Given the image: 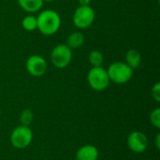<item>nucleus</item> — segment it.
<instances>
[{
  "label": "nucleus",
  "instance_id": "obj_1",
  "mask_svg": "<svg viewBox=\"0 0 160 160\" xmlns=\"http://www.w3.org/2000/svg\"><path fill=\"white\" fill-rule=\"evenodd\" d=\"M37 22L38 29L45 36H52L55 34L61 26L60 15L52 9L41 11L37 17Z\"/></svg>",
  "mask_w": 160,
  "mask_h": 160
},
{
  "label": "nucleus",
  "instance_id": "obj_4",
  "mask_svg": "<svg viewBox=\"0 0 160 160\" xmlns=\"http://www.w3.org/2000/svg\"><path fill=\"white\" fill-rule=\"evenodd\" d=\"M51 60L55 68H65L72 60V51L66 44H58L52 51Z\"/></svg>",
  "mask_w": 160,
  "mask_h": 160
},
{
  "label": "nucleus",
  "instance_id": "obj_2",
  "mask_svg": "<svg viewBox=\"0 0 160 160\" xmlns=\"http://www.w3.org/2000/svg\"><path fill=\"white\" fill-rule=\"evenodd\" d=\"M107 72L110 81L118 84L128 82L133 76V69L127 63L120 61L112 63L109 67Z\"/></svg>",
  "mask_w": 160,
  "mask_h": 160
},
{
  "label": "nucleus",
  "instance_id": "obj_10",
  "mask_svg": "<svg viewBox=\"0 0 160 160\" xmlns=\"http://www.w3.org/2000/svg\"><path fill=\"white\" fill-rule=\"evenodd\" d=\"M43 0H18L20 7L26 12L34 13L38 11L43 6Z\"/></svg>",
  "mask_w": 160,
  "mask_h": 160
},
{
  "label": "nucleus",
  "instance_id": "obj_16",
  "mask_svg": "<svg viewBox=\"0 0 160 160\" xmlns=\"http://www.w3.org/2000/svg\"><path fill=\"white\" fill-rule=\"evenodd\" d=\"M150 121L152 123V125L154 127H156L157 128H160V109L157 108L155 109L150 116Z\"/></svg>",
  "mask_w": 160,
  "mask_h": 160
},
{
  "label": "nucleus",
  "instance_id": "obj_20",
  "mask_svg": "<svg viewBox=\"0 0 160 160\" xmlns=\"http://www.w3.org/2000/svg\"><path fill=\"white\" fill-rule=\"evenodd\" d=\"M54 0H43V2H52Z\"/></svg>",
  "mask_w": 160,
  "mask_h": 160
},
{
  "label": "nucleus",
  "instance_id": "obj_14",
  "mask_svg": "<svg viewBox=\"0 0 160 160\" xmlns=\"http://www.w3.org/2000/svg\"><path fill=\"white\" fill-rule=\"evenodd\" d=\"M22 26L24 30L31 32L36 29H38V22H37V17L33 15L26 16L22 19Z\"/></svg>",
  "mask_w": 160,
  "mask_h": 160
},
{
  "label": "nucleus",
  "instance_id": "obj_3",
  "mask_svg": "<svg viewBox=\"0 0 160 160\" xmlns=\"http://www.w3.org/2000/svg\"><path fill=\"white\" fill-rule=\"evenodd\" d=\"M87 81L92 89L96 91H103L110 84L108 72L102 67L92 68L87 74Z\"/></svg>",
  "mask_w": 160,
  "mask_h": 160
},
{
  "label": "nucleus",
  "instance_id": "obj_13",
  "mask_svg": "<svg viewBox=\"0 0 160 160\" xmlns=\"http://www.w3.org/2000/svg\"><path fill=\"white\" fill-rule=\"evenodd\" d=\"M89 62L93 68H98V67H102V64L104 62V57L101 52L98 50H93L90 52L89 56H88Z\"/></svg>",
  "mask_w": 160,
  "mask_h": 160
},
{
  "label": "nucleus",
  "instance_id": "obj_8",
  "mask_svg": "<svg viewBox=\"0 0 160 160\" xmlns=\"http://www.w3.org/2000/svg\"><path fill=\"white\" fill-rule=\"evenodd\" d=\"M128 145L129 149L135 153H142L148 146L147 137L140 131H134L129 134L128 138Z\"/></svg>",
  "mask_w": 160,
  "mask_h": 160
},
{
  "label": "nucleus",
  "instance_id": "obj_6",
  "mask_svg": "<svg viewBox=\"0 0 160 160\" xmlns=\"http://www.w3.org/2000/svg\"><path fill=\"white\" fill-rule=\"evenodd\" d=\"M33 140L32 130L26 126L17 127L11 133L10 142L11 144L17 149H24L31 143Z\"/></svg>",
  "mask_w": 160,
  "mask_h": 160
},
{
  "label": "nucleus",
  "instance_id": "obj_7",
  "mask_svg": "<svg viewBox=\"0 0 160 160\" xmlns=\"http://www.w3.org/2000/svg\"><path fill=\"white\" fill-rule=\"evenodd\" d=\"M25 68L30 75L34 77H41L46 73L48 65L44 57L34 54L26 60Z\"/></svg>",
  "mask_w": 160,
  "mask_h": 160
},
{
  "label": "nucleus",
  "instance_id": "obj_18",
  "mask_svg": "<svg viewBox=\"0 0 160 160\" xmlns=\"http://www.w3.org/2000/svg\"><path fill=\"white\" fill-rule=\"evenodd\" d=\"M80 6H90L92 0H78Z\"/></svg>",
  "mask_w": 160,
  "mask_h": 160
},
{
  "label": "nucleus",
  "instance_id": "obj_19",
  "mask_svg": "<svg viewBox=\"0 0 160 160\" xmlns=\"http://www.w3.org/2000/svg\"><path fill=\"white\" fill-rule=\"evenodd\" d=\"M156 146L158 149L160 148V134H158L156 137Z\"/></svg>",
  "mask_w": 160,
  "mask_h": 160
},
{
  "label": "nucleus",
  "instance_id": "obj_17",
  "mask_svg": "<svg viewBox=\"0 0 160 160\" xmlns=\"http://www.w3.org/2000/svg\"><path fill=\"white\" fill-rule=\"evenodd\" d=\"M152 97L153 98L157 101V102H159L160 101V83L159 82H157L153 88H152Z\"/></svg>",
  "mask_w": 160,
  "mask_h": 160
},
{
  "label": "nucleus",
  "instance_id": "obj_5",
  "mask_svg": "<svg viewBox=\"0 0 160 160\" xmlns=\"http://www.w3.org/2000/svg\"><path fill=\"white\" fill-rule=\"evenodd\" d=\"M95 10L90 6H80L73 14V23L77 28L85 29L95 21Z\"/></svg>",
  "mask_w": 160,
  "mask_h": 160
},
{
  "label": "nucleus",
  "instance_id": "obj_15",
  "mask_svg": "<svg viewBox=\"0 0 160 160\" xmlns=\"http://www.w3.org/2000/svg\"><path fill=\"white\" fill-rule=\"evenodd\" d=\"M33 118H34L33 112H32L30 110L25 109V110H23V111L22 112V114H21V118H20V120H21V123H22V126H26V127H28V126L32 123Z\"/></svg>",
  "mask_w": 160,
  "mask_h": 160
},
{
  "label": "nucleus",
  "instance_id": "obj_11",
  "mask_svg": "<svg viewBox=\"0 0 160 160\" xmlns=\"http://www.w3.org/2000/svg\"><path fill=\"white\" fill-rule=\"evenodd\" d=\"M84 35L82 32L76 31L71 33L67 38V46L72 49H78L82 47L84 43Z\"/></svg>",
  "mask_w": 160,
  "mask_h": 160
},
{
  "label": "nucleus",
  "instance_id": "obj_9",
  "mask_svg": "<svg viewBox=\"0 0 160 160\" xmlns=\"http://www.w3.org/2000/svg\"><path fill=\"white\" fill-rule=\"evenodd\" d=\"M98 158V151L93 145H84L79 149L76 155L77 160H97Z\"/></svg>",
  "mask_w": 160,
  "mask_h": 160
},
{
  "label": "nucleus",
  "instance_id": "obj_12",
  "mask_svg": "<svg viewBox=\"0 0 160 160\" xmlns=\"http://www.w3.org/2000/svg\"><path fill=\"white\" fill-rule=\"evenodd\" d=\"M142 62V56L139 51L135 49H130L127 52L126 54V63L134 70L137 68Z\"/></svg>",
  "mask_w": 160,
  "mask_h": 160
}]
</instances>
